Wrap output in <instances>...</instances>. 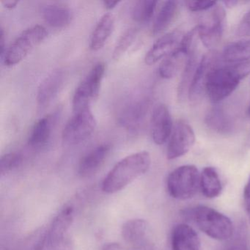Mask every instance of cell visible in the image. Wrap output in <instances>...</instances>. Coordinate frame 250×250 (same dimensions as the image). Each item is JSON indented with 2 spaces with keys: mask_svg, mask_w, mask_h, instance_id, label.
Instances as JSON below:
<instances>
[{
  "mask_svg": "<svg viewBox=\"0 0 250 250\" xmlns=\"http://www.w3.org/2000/svg\"><path fill=\"white\" fill-rule=\"evenodd\" d=\"M250 74V60L215 66L206 82L205 91L210 102L219 103L230 96L241 80Z\"/></svg>",
  "mask_w": 250,
  "mask_h": 250,
  "instance_id": "6da1fadb",
  "label": "cell"
},
{
  "mask_svg": "<svg viewBox=\"0 0 250 250\" xmlns=\"http://www.w3.org/2000/svg\"><path fill=\"white\" fill-rule=\"evenodd\" d=\"M151 157L147 151L127 156L118 162L108 172L102 183V190L113 194L125 188L131 182L148 171Z\"/></svg>",
  "mask_w": 250,
  "mask_h": 250,
  "instance_id": "7a4b0ae2",
  "label": "cell"
},
{
  "mask_svg": "<svg viewBox=\"0 0 250 250\" xmlns=\"http://www.w3.org/2000/svg\"><path fill=\"white\" fill-rule=\"evenodd\" d=\"M188 216L200 230L213 239L225 241L233 233V225L228 216L205 206H196L189 210Z\"/></svg>",
  "mask_w": 250,
  "mask_h": 250,
  "instance_id": "3957f363",
  "label": "cell"
},
{
  "mask_svg": "<svg viewBox=\"0 0 250 250\" xmlns=\"http://www.w3.org/2000/svg\"><path fill=\"white\" fill-rule=\"evenodd\" d=\"M47 35L46 28L42 25L33 26L23 31L5 52V65L12 67L20 64L46 39Z\"/></svg>",
  "mask_w": 250,
  "mask_h": 250,
  "instance_id": "277c9868",
  "label": "cell"
},
{
  "mask_svg": "<svg viewBox=\"0 0 250 250\" xmlns=\"http://www.w3.org/2000/svg\"><path fill=\"white\" fill-rule=\"evenodd\" d=\"M200 175L194 165H184L174 169L167 180L169 195L177 200H187L197 194Z\"/></svg>",
  "mask_w": 250,
  "mask_h": 250,
  "instance_id": "5b68a950",
  "label": "cell"
},
{
  "mask_svg": "<svg viewBox=\"0 0 250 250\" xmlns=\"http://www.w3.org/2000/svg\"><path fill=\"white\" fill-rule=\"evenodd\" d=\"M150 99L145 93H134L125 99L118 112L120 125L130 131L141 128L150 107Z\"/></svg>",
  "mask_w": 250,
  "mask_h": 250,
  "instance_id": "8992f818",
  "label": "cell"
},
{
  "mask_svg": "<svg viewBox=\"0 0 250 250\" xmlns=\"http://www.w3.org/2000/svg\"><path fill=\"white\" fill-rule=\"evenodd\" d=\"M105 71L106 66L104 62L95 64L79 84L73 97V110L74 112L90 107V104L97 99Z\"/></svg>",
  "mask_w": 250,
  "mask_h": 250,
  "instance_id": "52a82bcc",
  "label": "cell"
},
{
  "mask_svg": "<svg viewBox=\"0 0 250 250\" xmlns=\"http://www.w3.org/2000/svg\"><path fill=\"white\" fill-rule=\"evenodd\" d=\"M96 118L90 107L74 112L62 131V140L65 144L75 146L87 140L96 131Z\"/></svg>",
  "mask_w": 250,
  "mask_h": 250,
  "instance_id": "ba28073f",
  "label": "cell"
},
{
  "mask_svg": "<svg viewBox=\"0 0 250 250\" xmlns=\"http://www.w3.org/2000/svg\"><path fill=\"white\" fill-rule=\"evenodd\" d=\"M198 38L197 27L184 35L179 46L164 59L159 68L162 78L169 80L175 77L183 66L185 65L188 55Z\"/></svg>",
  "mask_w": 250,
  "mask_h": 250,
  "instance_id": "9c48e42d",
  "label": "cell"
},
{
  "mask_svg": "<svg viewBox=\"0 0 250 250\" xmlns=\"http://www.w3.org/2000/svg\"><path fill=\"white\" fill-rule=\"evenodd\" d=\"M210 11L206 20L197 26L198 39L207 48L213 47L220 42L226 18L225 9L217 4Z\"/></svg>",
  "mask_w": 250,
  "mask_h": 250,
  "instance_id": "30bf717a",
  "label": "cell"
},
{
  "mask_svg": "<svg viewBox=\"0 0 250 250\" xmlns=\"http://www.w3.org/2000/svg\"><path fill=\"white\" fill-rule=\"evenodd\" d=\"M195 142V134L189 124L182 120L175 124L167 149L169 160L178 159L189 151Z\"/></svg>",
  "mask_w": 250,
  "mask_h": 250,
  "instance_id": "8fae6325",
  "label": "cell"
},
{
  "mask_svg": "<svg viewBox=\"0 0 250 250\" xmlns=\"http://www.w3.org/2000/svg\"><path fill=\"white\" fill-rule=\"evenodd\" d=\"M217 59L216 52H209L203 55L199 61L188 88V96L190 101L198 100L205 91L208 77L212 69L216 66Z\"/></svg>",
  "mask_w": 250,
  "mask_h": 250,
  "instance_id": "7c38bea8",
  "label": "cell"
},
{
  "mask_svg": "<svg viewBox=\"0 0 250 250\" xmlns=\"http://www.w3.org/2000/svg\"><path fill=\"white\" fill-rule=\"evenodd\" d=\"M172 121L167 105L159 103L155 106L151 117V136L156 145H163L172 132Z\"/></svg>",
  "mask_w": 250,
  "mask_h": 250,
  "instance_id": "4fadbf2b",
  "label": "cell"
},
{
  "mask_svg": "<svg viewBox=\"0 0 250 250\" xmlns=\"http://www.w3.org/2000/svg\"><path fill=\"white\" fill-rule=\"evenodd\" d=\"M65 80V71L57 69L52 71L41 83L36 98L38 107L40 110L46 109L57 97L63 86Z\"/></svg>",
  "mask_w": 250,
  "mask_h": 250,
  "instance_id": "5bb4252c",
  "label": "cell"
},
{
  "mask_svg": "<svg viewBox=\"0 0 250 250\" xmlns=\"http://www.w3.org/2000/svg\"><path fill=\"white\" fill-rule=\"evenodd\" d=\"M184 35L179 30H173L159 38L145 57V62L152 65L172 53L181 43Z\"/></svg>",
  "mask_w": 250,
  "mask_h": 250,
  "instance_id": "9a60e30c",
  "label": "cell"
},
{
  "mask_svg": "<svg viewBox=\"0 0 250 250\" xmlns=\"http://www.w3.org/2000/svg\"><path fill=\"white\" fill-rule=\"evenodd\" d=\"M74 219V207L65 206L54 218L46 229V240L50 244H58L65 240V234L72 225Z\"/></svg>",
  "mask_w": 250,
  "mask_h": 250,
  "instance_id": "2e32d148",
  "label": "cell"
},
{
  "mask_svg": "<svg viewBox=\"0 0 250 250\" xmlns=\"http://www.w3.org/2000/svg\"><path fill=\"white\" fill-rule=\"evenodd\" d=\"M110 151V146L101 145L89 151L80 160L78 173L82 178H90L96 173L104 163Z\"/></svg>",
  "mask_w": 250,
  "mask_h": 250,
  "instance_id": "e0dca14e",
  "label": "cell"
},
{
  "mask_svg": "<svg viewBox=\"0 0 250 250\" xmlns=\"http://www.w3.org/2000/svg\"><path fill=\"white\" fill-rule=\"evenodd\" d=\"M172 250H200V240L196 231L187 224L175 227L171 238Z\"/></svg>",
  "mask_w": 250,
  "mask_h": 250,
  "instance_id": "ac0fdd59",
  "label": "cell"
},
{
  "mask_svg": "<svg viewBox=\"0 0 250 250\" xmlns=\"http://www.w3.org/2000/svg\"><path fill=\"white\" fill-rule=\"evenodd\" d=\"M42 14L45 22L55 29L68 27L73 18L72 11L70 8L59 3L45 5L42 8Z\"/></svg>",
  "mask_w": 250,
  "mask_h": 250,
  "instance_id": "d6986e66",
  "label": "cell"
},
{
  "mask_svg": "<svg viewBox=\"0 0 250 250\" xmlns=\"http://www.w3.org/2000/svg\"><path fill=\"white\" fill-rule=\"evenodd\" d=\"M115 27V17L110 13L105 14L92 33L90 40V48L93 52L102 49L112 35Z\"/></svg>",
  "mask_w": 250,
  "mask_h": 250,
  "instance_id": "ffe728a7",
  "label": "cell"
},
{
  "mask_svg": "<svg viewBox=\"0 0 250 250\" xmlns=\"http://www.w3.org/2000/svg\"><path fill=\"white\" fill-rule=\"evenodd\" d=\"M208 128L219 134H230L234 128L230 116L220 106H213L208 111L205 117Z\"/></svg>",
  "mask_w": 250,
  "mask_h": 250,
  "instance_id": "44dd1931",
  "label": "cell"
},
{
  "mask_svg": "<svg viewBox=\"0 0 250 250\" xmlns=\"http://www.w3.org/2000/svg\"><path fill=\"white\" fill-rule=\"evenodd\" d=\"M55 118L53 115H47L41 118L35 124L29 137V146L34 148H41L46 146L52 136Z\"/></svg>",
  "mask_w": 250,
  "mask_h": 250,
  "instance_id": "7402d4cb",
  "label": "cell"
},
{
  "mask_svg": "<svg viewBox=\"0 0 250 250\" xmlns=\"http://www.w3.org/2000/svg\"><path fill=\"white\" fill-rule=\"evenodd\" d=\"M178 9V2L166 1L161 7L153 21L152 33L154 36L161 34L169 27L176 17Z\"/></svg>",
  "mask_w": 250,
  "mask_h": 250,
  "instance_id": "603a6c76",
  "label": "cell"
},
{
  "mask_svg": "<svg viewBox=\"0 0 250 250\" xmlns=\"http://www.w3.org/2000/svg\"><path fill=\"white\" fill-rule=\"evenodd\" d=\"M200 187L203 195L208 198H214L221 194L222 183L215 168L207 167L203 169L200 175Z\"/></svg>",
  "mask_w": 250,
  "mask_h": 250,
  "instance_id": "cb8c5ba5",
  "label": "cell"
},
{
  "mask_svg": "<svg viewBox=\"0 0 250 250\" xmlns=\"http://www.w3.org/2000/svg\"><path fill=\"white\" fill-rule=\"evenodd\" d=\"M222 58L231 63L250 61V38L227 45L222 52Z\"/></svg>",
  "mask_w": 250,
  "mask_h": 250,
  "instance_id": "d4e9b609",
  "label": "cell"
},
{
  "mask_svg": "<svg viewBox=\"0 0 250 250\" xmlns=\"http://www.w3.org/2000/svg\"><path fill=\"white\" fill-rule=\"evenodd\" d=\"M147 231V222L142 219L127 221L121 228V235L128 244H140L143 242Z\"/></svg>",
  "mask_w": 250,
  "mask_h": 250,
  "instance_id": "484cf974",
  "label": "cell"
},
{
  "mask_svg": "<svg viewBox=\"0 0 250 250\" xmlns=\"http://www.w3.org/2000/svg\"><path fill=\"white\" fill-rule=\"evenodd\" d=\"M197 51L196 47V43L191 49L187 62L184 67V71H183L182 76H181V81H180L179 85L178 88V96L179 100H182L187 93L188 92L190 84H191V80L194 76V71L198 65L199 61H197Z\"/></svg>",
  "mask_w": 250,
  "mask_h": 250,
  "instance_id": "4316f807",
  "label": "cell"
},
{
  "mask_svg": "<svg viewBox=\"0 0 250 250\" xmlns=\"http://www.w3.org/2000/svg\"><path fill=\"white\" fill-rule=\"evenodd\" d=\"M157 1L140 0L134 3L131 10V17L136 22L146 24L151 20L157 6Z\"/></svg>",
  "mask_w": 250,
  "mask_h": 250,
  "instance_id": "83f0119b",
  "label": "cell"
},
{
  "mask_svg": "<svg viewBox=\"0 0 250 250\" xmlns=\"http://www.w3.org/2000/svg\"><path fill=\"white\" fill-rule=\"evenodd\" d=\"M137 36V30L135 28L128 29L124 32L115 45L112 55L114 59L118 61L128 50L136 40Z\"/></svg>",
  "mask_w": 250,
  "mask_h": 250,
  "instance_id": "f1b7e54d",
  "label": "cell"
},
{
  "mask_svg": "<svg viewBox=\"0 0 250 250\" xmlns=\"http://www.w3.org/2000/svg\"><path fill=\"white\" fill-rule=\"evenodd\" d=\"M46 229L40 228L24 238L15 250H41L44 244Z\"/></svg>",
  "mask_w": 250,
  "mask_h": 250,
  "instance_id": "f546056e",
  "label": "cell"
},
{
  "mask_svg": "<svg viewBox=\"0 0 250 250\" xmlns=\"http://www.w3.org/2000/svg\"><path fill=\"white\" fill-rule=\"evenodd\" d=\"M22 155L18 152L5 153L0 159V175L1 176L8 175L21 165Z\"/></svg>",
  "mask_w": 250,
  "mask_h": 250,
  "instance_id": "4dcf8cb0",
  "label": "cell"
},
{
  "mask_svg": "<svg viewBox=\"0 0 250 250\" xmlns=\"http://www.w3.org/2000/svg\"><path fill=\"white\" fill-rule=\"evenodd\" d=\"M187 8L192 12L205 11L210 10L216 5L214 1H187L185 2Z\"/></svg>",
  "mask_w": 250,
  "mask_h": 250,
  "instance_id": "1f68e13d",
  "label": "cell"
},
{
  "mask_svg": "<svg viewBox=\"0 0 250 250\" xmlns=\"http://www.w3.org/2000/svg\"><path fill=\"white\" fill-rule=\"evenodd\" d=\"M239 37H250V10L242 17L236 30Z\"/></svg>",
  "mask_w": 250,
  "mask_h": 250,
  "instance_id": "d6a6232c",
  "label": "cell"
},
{
  "mask_svg": "<svg viewBox=\"0 0 250 250\" xmlns=\"http://www.w3.org/2000/svg\"><path fill=\"white\" fill-rule=\"evenodd\" d=\"M41 250H72V248L69 241L67 239L58 244H50L46 241L45 238L44 244Z\"/></svg>",
  "mask_w": 250,
  "mask_h": 250,
  "instance_id": "836d02e7",
  "label": "cell"
},
{
  "mask_svg": "<svg viewBox=\"0 0 250 250\" xmlns=\"http://www.w3.org/2000/svg\"><path fill=\"white\" fill-rule=\"evenodd\" d=\"M244 203L246 210L249 213H250V176L248 182L244 188Z\"/></svg>",
  "mask_w": 250,
  "mask_h": 250,
  "instance_id": "e575fe53",
  "label": "cell"
},
{
  "mask_svg": "<svg viewBox=\"0 0 250 250\" xmlns=\"http://www.w3.org/2000/svg\"><path fill=\"white\" fill-rule=\"evenodd\" d=\"M19 2H20L19 1H15V0H3V1H1L2 5L8 9L15 8L18 5Z\"/></svg>",
  "mask_w": 250,
  "mask_h": 250,
  "instance_id": "d590c367",
  "label": "cell"
},
{
  "mask_svg": "<svg viewBox=\"0 0 250 250\" xmlns=\"http://www.w3.org/2000/svg\"><path fill=\"white\" fill-rule=\"evenodd\" d=\"M121 247L120 244L117 242H110L104 244L102 250H121Z\"/></svg>",
  "mask_w": 250,
  "mask_h": 250,
  "instance_id": "8d00e7d4",
  "label": "cell"
},
{
  "mask_svg": "<svg viewBox=\"0 0 250 250\" xmlns=\"http://www.w3.org/2000/svg\"><path fill=\"white\" fill-rule=\"evenodd\" d=\"M0 46H1V53L2 55H4L6 50H5V32H4L3 28H1V33H0Z\"/></svg>",
  "mask_w": 250,
  "mask_h": 250,
  "instance_id": "74e56055",
  "label": "cell"
},
{
  "mask_svg": "<svg viewBox=\"0 0 250 250\" xmlns=\"http://www.w3.org/2000/svg\"><path fill=\"white\" fill-rule=\"evenodd\" d=\"M228 250H249L247 245L243 242H237L231 246Z\"/></svg>",
  "mask_w": 250,
  "mask_h": 250,
  "instance_id": "f35d334b",
  "label": "cell"
},
{
  "mask_svg": "<svg viewBox=\"0 0 250 250\" xmlns=\"http://www.w3.org/2000/svg\"><path fill=\"white\" fill-rule=\"evenodd\" d=\"M222 3L224 4L226 8H235V6L239 4V1H237V0H228V1H223Z\"/></svg>",
  "mask_w": 250,
  "mask_h": 250,
  "instance_id": "ab89813d",
  "label": "cell"
},
{
  "mask_svg": "<svg viewBox=\"0 0 250 250\" xmlns=\"http://www.w3.org/2000/svg\"><path fill=\"white\" fill-rule=\"evenodd\" d=\"M119 2H118V1H104L103 3L106 9L111 10L115 8L117 5L119 4Z\"/></svg>",
  "mask_w": 250,
  "mask_h": 250,
  "instance_id": "60d3db41",
  "label": "cell"
},
{
  "mask_svg": "<svg viewBox=\"0 0 250 250\" xmlns=\"http://www.w3.org/2000/svg\"><path fill=\"white\" fill-rule=\"evenodd\" d=\"M247 115H248L249 117H250V105H249L248 109H247Z\"/></svg>",
  "mask_w": 250,
  "mask_h": 250,
  "instance_id": "b9f144b4",
  "label": "cell"
}]
</instances>
